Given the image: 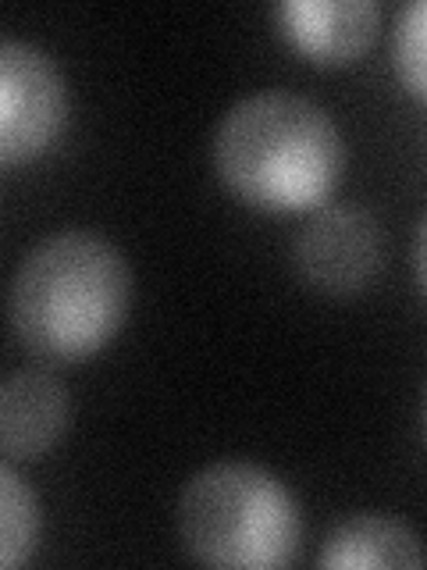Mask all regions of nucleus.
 <instances>
[{
  "label": "nucleus",
  "mask_w": 427,
  "mask_h": 570,
  "mask_svg": "<svg viewBox=\"0 0 427 570\" xmlns=\"http://www.w3.org/2000/svg\"><path fill=\"white\" fill-rule=\"evenodd\" d=\"M40 539V507L32 489L14 471V460L0 468V567L26 563Z\"/></svg>",
  "instance_id": "1a4fd4ad"
},
{
  "label": "nucleus",
  "mask_w": 427,
  "mask_h": 570,
  "mask_svg": "<svg viewBox=\"0 0 427 570\" xmlns=\"http://www.w3.org/2000/svg\"><path fill=\"white\" fill-rule=\"evenodd\" d=\"M414 272H417V282L427 296V218L420 222L417 228V239H414Z\"/></svg>",
  "instance_id": "9b49d317"
},
{
  "label": "nucleus",
  "mask_w": 427,
  "mask_h": 570,
  "mask_svg": "<svg viewBox=\"0 0 427 570\" xmlns=\"http://www.w3.org/2000/svg\"><path fill=\"white\" fill-rule=\"evenodd\" d=\"M391 61L406 89L427 104V0L406 4L391 29Z\"/></svg>",
  "instance_id": "9d476101"
},
{
  "label": "nucleus",
  "mask_w": 427,
  "mask_h": 570,
  "mask_svg": "<svg viewBox=\"0 0 427 570\" xmlns=\"http://www.w3.org/2000/svg\"><path fill=\"white\" fill-rule=\"evenodd\" d=\"M378 0H281L275 22L299 53L317 65L356 61L378 32Z\"/></svg>",
  "instance_id": "423d86ee"
},
{
  "label": "nucleus",
  "mask_w": 427,
  "mask_h": 570,
  "mask_svg": "<svg viewBox=\"0 0 427 570\" xmlns=\"http://www.w3.org/2000/svg\"><path fill=\"white\" fill-rule=\"evenodd\" d=\"M68 417V385L53 371L22 367L0 385V450L14 463L43 456L61 442Z\"/></svg>",
  "instance_id": "0eeeda50"
},
{
  "label": "nucleus",
  "mask_w": 427,
  "mask_h": 570,
  "mask_svg": "<svg viewBox=\"0 0 427 570\" xmlns=\"http://www.w3.org/2000/svg\"><path fill=\"white\" fill-rule=\"evenodd\" d=\"M385 264V232L370 210L335 204L317 210L296 239V267L307 285L328 296L364 293Z\"/></svg>",
  "instance_id": "39448f33"
},
{
  "label": "nucleus",
  "mask_w": 427,
  "mask_h": 570,
  "mask_svg": "<svg viewBox=\"0 0 427 570\" xmlns=\"http://www.w3.org/2000/svg\"><path fill=\"white\" fill-rule=\"evenodd\" d=\"M178 534L207 567H285L302 521L292 492L257 463L221 460L196 471L178 495Z\"/></svg>",
  "instance_id": "7ed1b4c3"
},
{
  "label": "nucleus",
  "mask_w": 427,
  "mask_h": 570,
  "mask_svg": "<svg viewBox=\"0 0 427 570\" xmlns=\"http://www.w3.org/2000/svg\"><path fill=\"white\" fill-rule=\"evenodd\" d=\"M132 278L121 249L86 228L40 239L14 267L8 314L29 353L82 361L115 338L129 314Z\"/></svg>",
  "instance_id": "f257e3e1"
},
{
  "label": "nucleus",
  "mask_w": 427,
  "mask_h": 570,
  "mask_svg": "<svg viewBox=\"0 0 427 570\" xmlns=\"http://www.w3.org/2000/svg\"><path fill=\"white\" fill-rule=\"evenodd\" d=\"M424 428H427V403H424Z\"/></svg>",
  "instance_id": "f8f14e48"
},
{
  "label": "nucleus",
  "mask_w": 427,
  "mask_h": 570,
  "mask_svg": "<svg viewBox=\"0 0 427 570\" xmlns=\"http://www.w3.org/2000/svg\"><path fill=\"white\" fill-rule=\"evenodd\" d=\"M346 147L320 104L260 89L231 104L214 132V171L260 210H307L335 189Z\"/></svg>",
  "instance_id": "f03ea898"
},
{
  "label": "nucleus",
  "mask_w": 427,
  "mask_h": 570,
  "mask_svg": "<svg viewBox=\"0 0 427 570\" xmlns=\"http://www.w3.org/2000/svg\"><path fill=\"white\" fill-rule=\"evenodd\" d=\"M68 118V89L40 47L26 40L0 43V160L40 157L61 136Z\"/></svg>",
  "instance_id": "20e7f679"
},
{
  "label": "nucleus",
  "mask_w": 427,
  "mask_h": 570,
  "mask_svg": "<svg viewBox=\"0 0 427 570\" xmlns=\"http://www.w3.org/2000/svg\"><path fill=\"white\" fill-rule=\"evenodd\" d=\"M317 567H427V549L414 528L385 513H352L338 521L317 552Z\"/></svg>",
  "instance_id": "6e6552de"
}]
</instances>
